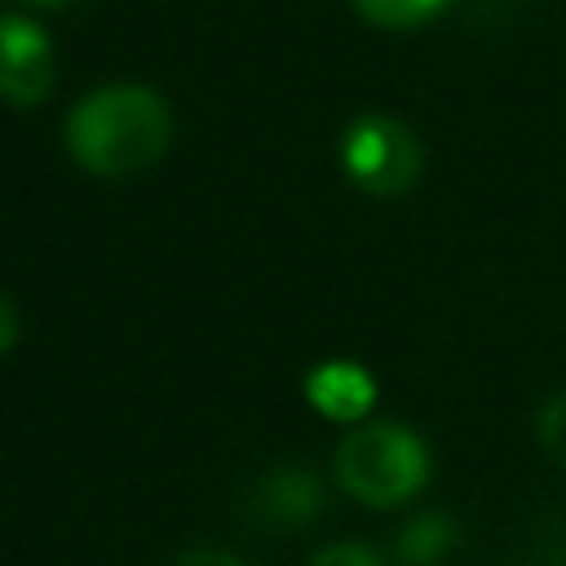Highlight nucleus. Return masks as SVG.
<instances>
[{
    "instance_id": "obj_1",
    "label": "nucleus",
    "mask_w": 566,
    "mask_h": 566,
    "mask_svg": "<svg viewBox=\"0 0 566 566\" xmlns=\"http://www.w3.org/2000/svg\"><path fill=\"white\" fill-rule=\"evenodd\" d=\"M172 142V111L155 88L111 84L66 115V150L97 177L146 172Z\"/></svg>"
},
{
    "instance_id": "obj_2",
    "label": "nucleus",
    "mask_w": 566,
    "mask_h": 566,
    "mask_svg": "<svg viewBox=\"0 0 566 566\" xmlns=\"http://www.w3.org/2000/svg\"><path fill=\"white\" fill-rule=\"evenodd\" d=\"M336 482L358 504L394 509L429 482V451L407 424H354L336 442Z\"/></svg>"
},
{
    "instance_id": "obj_3",
    "label": "nucleus",
    "mask_w": 566,
    "mask_h": 566,
    "mask_svg": "<svg viewBox=\"0 0 566 566\" xmlns=\"http://www.w3.org/2000/svg\"><path fill=\"white\" fill-rule=\"evenodd\" d=\"M340 168L367 195H402L424 168L420 137L394 115H358L340 137Z\"/></svg>"
},
{
    "instance_id": "obj_4",
    "label": "nucleus",
    "mask_w": 566,
    "mask_h": 566,
    "mask_svg": "<svg viewBox=\"0 0 566 566\" xmlns=\"http://www.w3.org/2000/svg\"><path fill=\"white\" fill-rule=\"evenodd\" d=\"M53 75L57 62L49 35L18 13H0V97L9 106H35L49 97Z\"/></svg>"
},
{
    "instance_id": "obj_5",
    "label": "nucleus",
    "mask_w": 566,
    "mask_h": 566,
    "mask_svg": "<svg viewBox=\"0 0 566 566\" xmlns=\"http://www.w3.org/2000/svg\"><path fill=\"white\" fill-rule=\"evenodd\" d=\"M327 509L323 482L318 473H310L305 464H279L270 473H261L243 500V513L261 526V531H301L310 526L318 513Z\"/></svg>"
},
{
    "instance_id": "obj_6",
    "label": "nucleus",
    "mask_w": 566,
    "mask_h": 566,
    "mask_svg": "<svg viewBox=\"0 0 566 566\" xmlns=\"http://www.w3.org/2000/svg\"><path fill=\"white\" fill-rule=\"evenodd\" d=\"M305 398L318 416H327L336 424H363V416L376 402V380L358 363L336 358L305 376Z\"/></svg>"
},
{
    "instance_id": "obj_7",
    "label": "nucleus",
    "mask_w": 566,
    "mask_h": 566,
    "mask_svg": "<svg viewBox=\"0 0 566 566\" xmlns=\"http://www.w3.org/2000/svg\"><path fill=\"white\" fill-rule=\"evenodd\" d=\"M460 544V526L451 513H416L394 544V562L398 566H438L451 548Z\"/></svg>"
},
{
    "instance_id": "obj_8",
    "label": "nucleus",
    "mask_w": 566,
    "mask_h": 566,
    "mask_svg": "<svg viewBox=\"0 0 566 566\" xmlns=\"http://www.w3.org/2000/svg\"><path fill=\"white\" fill-rule=\"evenodd\" d=\"M354 9H358L371 27L411 31V27H424L429 18H438V13L447 9V0H354Z\"/></svg>"
},
{
    "instance_id": "obj_9",
    "label": "nucleus",
    "mask_w": 566,
    "mask_h": 566,
    "mask_svg": "<svg viewBox=\"0 0 566 566\" xmlns=\"http://www.w3.org/2000/svg\"><path fill=\"white\" fill-rule=\"evenodd\" d=\"M539 447L557 469H566V389L553 394L539 411Z\"/></svg>"
},
{
    "instance_id": "obj_10",
    "label": "nucleus",
    "mask_w": 566,
    "mask_h": 566,
    "mask_svg": "<svg viewBox=\"0 0 566 566\" xmlns=\"http://www.w3.org/2000/svg\"><path fill=\"white\" fill-rule=\"evenodd\" d=\"M310 566H385V562H380L376 548H367V544H358V539H336V544L318 548V553L310 557Z\"/></svg>"
},
{
    "instance_id": "obj_11",
    "label": "nucleus",
    "mask_w": 566,
    "mask_h": 566,
    "mask_svg": "<svg viewBox=\"0 0 566 566\" xmlns=\"http://www.w3.org/2000/svg\"><path fill=\"white\" fill-rule=\"evenodd\" d=\"M172 566H243V562L234 553H221V548H190Z\"/></svg>"
},
{
    "instance_id": "obj_12",
    "label": "nucleus",
    "mask_w": 566,
    "mask_h": 566,
    "mask_svg": "<svg viewBox=\"0 0 566 566\" xmlns=\"http://www.w3.org/2000/svg\"><path fill=\"white\" fill-rule=\"evenodd\" d=\"M13 340H18V310H13V301L0 292V358L13 349Z\"/></svg>"
},
{
    "instance_id": "obj_13",
    "label": "nucleus",
    "mask_w": 566,
    "mask_h": 566,
    "mask_svg": "<svg viewBox=\"0 0 566 566\" xmlns=\"http://www.w3.org/2000/svg\"><path fill=\"white\" fill-rule=\"evenodd\" d=\"M31 4H44V9H66V4H80V0H31Z\"/></svg>"
}]
</instances>
